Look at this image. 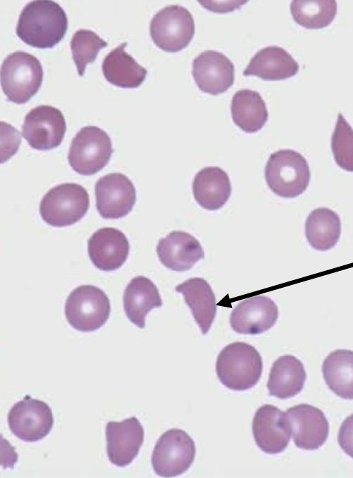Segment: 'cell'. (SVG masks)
Masks as SVG:
<instances>
[{"mask_svg":"<svg viewBox=\"0 0 353 478\" xmlns=\"http://www.w3.org/2000/svg\"><path fill=\"white\" fill-rule=\"evenodd\" d=\"M68 26L63 8L51 0H37L23 8L16 26L18 36L37 48H51L64 37Z\"/></svg>","mask_w":353,"mask_h":478,"instance_id":"cell-1","label":"cell"},{"mask_svg":"<svg viewBox=\"0 0 353 478\" xmlns=\"http://www.w3.org/2000/svg\"><path fill=\"white\" fill-rule=\"evenodd\" d=\"M263 363L258 351L244 342L224 347L217 356L216 372L220 382L229 389L245 391L259 381Z\"/></svg>","mask_w":353,"mask_h":478,"instance_id":"cell-2","label":"cell"},{"mask_svg":"<svg viewBox=\"0 0 353 478\" xmlns=\"http://www.w3.org/2000/svg\"><path fill=\"white\" fill-rule=\"evenodd\" d=\"M264 176L269 187L276 194L283 198H294L307 188L310 170L301 154L293 150H280L270 155Z\"/></svg>","mask_w":353,"mask_h":478,"instance_id":"cell-3","label":"cell"},{"mask_svg":"<svg viewBox=\"0 0 353 478\" xmlns=\"http://www.w3.org/2000/svg\"><path fill=\"white\" fill-rule=\"evenodd\" d=\"M43 80L40 61L34 55L15 51L9 54L1 67V85L8 100L23 104L39 89Z\"/></svg>","mask_w":353,"mask_h":478,"instance_id":"cell-4","label":"cell"},{"mask_svg":"<svg viewBox=\"0 0 353 478\" xmlns=\"http://www.w3.org/2000/svg\"><path fill=\"white\" fill-rule=\"evenodd\" d=\"M89 206L87 191L77 183H63L49 190L43 197L39 213L53 227H65L80 220Z\"/></svg>","mask_w":353,"mask_h":478,"instance_id":"cell-5","label":"cell"},{"mask_svg":"<svg viewBox=\"0 0 353 478\" xmlns=\"http://www.w3.org/2000/svg\"><path fill=\"white\" fill-rule=\"evenodd\" d=\"M110 312V300L99 288L82 285L69 295L65 305L68 323L82 332L94 331L108 320Z\"/></svg>","mask_w":353,"mask_h":478,"instance_id":"cell-6","label":"cell"},{"mask_svg":"<svg viewBox=\"0 0 353 478\" xmlns=\"http://www.w3.org/2000/svg\"><path fill=\"white\" fill-rule=\"evenodd\" d=\"M113 149L105 131L94 126L82 128L72 139L68 161L72 169L83 175H91L108 163Z\"/></svg>","mask_w":353,"mask_h":478,"instance_id":"cell-7","label":"cell"},{"mask_svg":"<svg viewBox=\"0 0 353 478\" xmlns=\"http://www.w3.org/2000/svg\"><path fill=\"white\" fill-rule=\"evenodd\" d=\"M195 34L193 15L186 8L170 5L160 10L150 23V35L160 49L176 53L185 48Z\"/></svg>","mask_w":353,"mask_h":478,"instance_id":"cell-8","label":"cell"},{"mask_svg":"<svg viewBox=\"0 0 353 478\" xmlns=\"http://www.w3.org/2000/svg\"><path fill=\"white\" fill-rule=\"evenodd\" d=\"M193 440L184 430L171 429L165 432L154 447L151 463L154 472L162 477H173L184 473L195 456Z\"/></svg>","mask_w":353,"mask_h":478,"instance_id":"cell-9","label":"cell"},{"mask_svg":"<svg viewBox=\"0 0 353 478\" xmlns=\"http://www.w3.org/2000/svg\"><path fill=\"white\" fill-rule=\"evenodd\" d=\"M7 419L11 432L27 442L42 439L51 432L53 425L50 406L29 395L11 407Z\"/></svg>","mask_w":353,"mask_h":478,"instance_id":"cell-10","label":"cell"},{"mask_svg":"<svg viewBox=\"0 0 353 478\" xmlns=\"http://www.w3.org/2000/svg\"><path fill=\"white\" fill-rule=\"evenodd\" d=\"M65 131L63 113L51 105H40L31 109L23 124V136L32 148L38 150H49L59 146Z\"/></svg>","mask_w":353,"mask_h":478,"instance_id":"cell-11","label":"cell"},{"mask_svg":"<svg viewBox=\"0 0 353 478\" xmlns=\"http://www.w3.org/2000/svg\"><path fill=\"white\" fill-rule=\"evenodd\" d=\"M96 207L103 218L127 215L136 202V189L124 174L113 173L98 180L95 185Z\"/></svg>","mask_w":353,"mask_h":478,"instance_id":"cell-12","label":"cell"},{"mask_svg":"<svg viewBox=\"0 0 353 478\" xmlns=\"http://www.w3.org/2000/svg\"><path fill=\"white\" fill-rule=\"evenodd\" d=\"M285 414L297 447L316 450L326 442L329 425L320 409L307 404H300L289 408Z\"/></svg>","mask_w":353,"mask_h":478,"instance_id":"cell-13","label":"cell"},{"mask_svg":"<svg viewBox=\"0 0 353 478\" xmlns=\"http://www.w3.org/2000/svg\"><path fill=\"white\" fill-rule=\"evenodd\" d=\"M252 429L256 444L266 453H279L288 445L291 432L286 414L273 405L257 410Z\"/></svg>","mask_w":353,"mask_h":478,"instance_id":"cell-14","label":"cell"},{"mask_svg":"<svg viewBox=\"0 0 353 478\" xmlns=\"http://www.w3.org/2000/svg\"><path fill=\"white\" fill-rule=\"evenodd\" d=\"M278 307L269 298L258 295L241 300L232 310L230 324L241 334L257 335L268 331L276 322Z\"/></svg>","mask_w":353,"mask_h":478,"instance_id":"cell-15","label":"cell"},{"mask_svg":"<svg viewBox=\"0 0 353 478\" xmlns=\"http://www.w3.org/2000/svg\"><path fill=\"white\" fill-rule=\"evenodd\" d=\"M192 74L200 91L215 95L233 85L234 65L223 53L208 50L193 60Z\"/></svg>","mask_w":353,"mask_h":478,"instance_id":"cell-16","label":"cell"},{"mask_svg":"<svg viewBox=\"0 0 353 478\" xmlns=\"http://www.w3.org/2000/svg\"><path fill=\"white\" fill-rule=\"evenodd\" d=\"M105 434L108 459L118 467L127 466L134 460L144 439L143 428L136 417L108 422Z\"/></svg>","mask_w":353,"mask_h":478,"instance_id":"cell-17","label":"cell"},{"mask_svg":"<svg viewBox=\"0 0 353 478\" xmlns=\"http://www.w3.org/2000/svg\"><path fill=\"white\" fill-rule=\"evenodd\" d=\"M129 244L124 234L114 227H103L88 240V254L92 263L103 271H113L127 260Z\"/></svg>","mask_w":353,"mask_h":478,"instance_id":"cell-18","label":"cell"},{"mask_svg":"<svg viewBox=\"0 0 353 478\" xmlns=\"http://www.w3.org/2000/svg\"><path fill=\"white\" fill-rule=\"evenodd\" d=\"M156 251L160 261L174 271L189 270L205 256L200 242L183 231H172L159 240Z\"/></svg>","mask_w":353,"mask_h":478,"instance_id":"cell-19","label":"cell"},{"mask_svg":"<svg viewBox=\"0 0 353 478\" xmlns=\"http://www.w3.org/2000/svg\"><path fill=\"white\" fill-rule=\"evenodd\" d=\"M299 65L284 48L271 46L259 51L244 69V76H256L266 81H279L295 76Z\"/></svg>","mask_w":353,"mask_h":478,"instance_id":"cell-20","label":"cell"},{"mask_svg":"<svg viewBox=\"0 0 353 478\" xmlns=\"http://www.w3.org/2000/svg\"><path fill=\"white\" fill-rule=\"evenodd\" d=\"M192 189L197 203L210 211L223 207L231 192L227 173L218 166H207L200 170L194 177Z\"/></svg>","mask_w":353,"mask_h":478,"instance_id":"cell-21","label":"cell"},{"mask_svg":"<svg viewBox=\"0 0 353 478\" xmlns=\"http://www.w3.org/2000/svg\"><path fill=\"white\" fill-rule=\"evenodd\" d=\"M123 305L130 321L143 328L147 314L153 308L161 307L162 302L154 283L146 277L137 276L125 288Z\"/></svg>","mask_w":353,"mask_h":478,"instance_id":"cell-22","label":"cell"},{"mask_svg":"<svg viewBox=\"0 0 353 478\" xmlns=\"http://www.w3.org/2000/svg\"><path fill=\"white\" fill-rule=\"evenodd\" d=\"M183 295L203 334L209 331L216 316V299L210 284L203 278L188 279L175 288Z\"/></svg>","mask_w":353,"mask_h":478,"instance_id":"cell-23","label":"cell"},{"mask_svg":"<svg viewBox=\"0 0 353 478\" xmlns=\"http://www.w3.org/2000/svg\"><path fill=\"white\" fill-rule=\"evenodd\" d=\"M307 374L303 364L294 356L284 355L273 364L267 382L270 395L288 399L302 390Z\"/></svg>","mask_w":353,"mask_h":478,"instance_id":"cell-24","label":"cell"},{"mask_svg":"<svg viewBox=\"0 0 353 478\" xmlns=\"http://www.w3.org/2000/svg\"><path fill=\"white\" fill-rule=\"evenodd\" d=\"M127 45L124 42L108 53L103 61L102 72L109 83L120 88H134L143 83L148 72L126 53Z\"/></svg>","mask_w":353,"mask_h":478,"instance_id":"cell-25","label":"cell"},{"mask_svg":"<svg viewBox=\"0 0 353 478\" xmlns=\"http://www.w3.org/2000/svg\"><path fill=\"white\" fill-rule=\"evenodd\" d=\"M231 117L242 131L252 133L262 128L268 119V111L264 100L255 91L242 89L233 96Z\"/></svg>","mask_w":353,"mask_h":478,"instance_id":"cell-26","label":"cell"},{"mask_svg":"<svg viewBox=\"0 0 353 478\" xmlns=\"http://www.w3.org/2000/svg\"><path fill=\"white\" fill-rule=\"evenodd\" d=\"M304 231L307 240L313 248L328 251L334 247L340 239L341 221L331 209L318 208L307 216Z\"/></svg>","mask_w":353,"mask_h":478,"instance_id":"cell-27","label":"cell"},{"mask_svg":"<svg viewBox=\"0 0 353 478\" xmlns=\"http://www.w3.org/2000/svg\"><path fill=\"white\" fill-rule=\"evenodd\" d=\"M322 373L328 387L338 397L353 399V351L336 350L324 359Z\"/></svg>","mask_w":353,"mask_h":478,"instance_id":"cell-28","label":"cell"},{"mask_svg":"<svg viewBox=\"0 0 353 478\" xmlns=\"http://www.w3.org/2000/svg\"><path fill=\"white\" fill-rule=\"evenodd\" d=\"M290 8L295 22L309 29L328 26L337 14L335 0H294Z\"/></svg>","mask_w":353,"mask_h":478,"instance_id":"cell-29","label":"cell"},{"mask_svg":"<svg viewBox=\"0 0 353 478\" xmlns=\"http://www.w3.org/2000/svg\"><path fill=\"white\" fill-rule=\"evenodd\" d=\"M107 46L108 42L91 30L81 29L75 32L70 48L79 76L84 75L86 65L93 62L100 50Z\"/></svg>","mask_w":353,"mask_h":478,"instance_id":"cell-30","label":"cell"},{"mask_svg":"<svg viewBox=\"0 0 353 478\" xmlns=\"http://www.w3.org/2000/svg\"><path fill=\"white\" fill-rule=\"evenodd\" d=\"M331 150L336 164L353 172V128L340 113L331 137Z\"/></svg>","mask_w":353,"mask_h":478,"instance_id":"cell-31","label":"cell"},{"mask_svg":"<svg viewBox=\"0 0 353 478\" xmlns=\"http://www.w3.org/2000/svg\"><path fill=\"white\" fill-rule=\"evenodd\" d=\"M338 442L345 453L353 458V414L342 423L338 434Z\"/></svg>","mask_w":353,"mask_h":478,"instance_id":"cell-32","label":"cell"}]
</instances>
